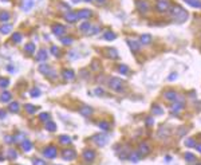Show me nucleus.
Returning <instances> with one entry per match:
<instances>
[{"label":"nucleus","instance_id":"obj_1","mask_svg":"<svg viewBox=\"0 0 201 165\" xmlns=\"http://www.w3.org/2000/svg\"><path fill=\"white\" fill-rule=\"evenodd\" d=\"M170 15L173 19H176L177 22L182 23L185 22L186 19H188V12H186L185 10H184L182 7H180V5H173V7H170Z\"/></svg>","mask_w":201,"mask_h":165},{"label":"nucleus","instance_id":"obj_2","mask_svg":"<svg viewBox=\"0 0 201 165\" xmlns=\"http://www.w3.org/2000/svg\"><path fill=\"white\" fill-rule=\"evenodd\" d=\"M123 83L125 82L118 77H111L110 79H109V86H110V89L114 91H118V93L123 90Z\"/></svg>","mask_w":201,"mask_h":165},{"label":"nucleus","instance_id":"obj_3","mask_svg":"<svg viewBox=\"0 0 201 165\" xmlns=\"http://www.w3.org/2000/svg\"><path fill=\"white\" fill-rule=\"evenodd\" d=\"M156 10L161 14L169 12V11H170V3H169L168 0H157L156 2Z\"/></svg>","mask_w":201,"mask_h":165},{"label":"nucleus","instance_id":"obj_4","mask_svg":"<svg viewBox=\"0 0 201 165\" xmlns=\"http://www.w3.org/2000/svg\"><path fill=\"white\" fill-rule=\"evenodd\" d=\"M51 30H52V34L55 36H58V38H62V36H64V34H66V27L63 24H60V23H55V24H52V27H51Z\"/></svg>","mask_w":201,"mask_h":165},{"label":"nucleus","instance_id":"obj_5","mask_svg":"<svg viewBox=\"0 0 201 165\" xmlns=\"http://www.w3.org/2000/svg\"><path fill=\"white\" fill-rule=\"evenodd\" d=\"M43 154H44V157L52 160V158H55L56 154H58V149H56V146H54V145H48L44 150H43Z\"/></svg>","mask_w":201,"mask_h":165},{"label":"nucleus","instance_id":"obj_6","mask_svg":"<svg viewBox=\"0 0 201 165\" xmlns=\"http://www.w3.org/2000/svg\"><path fill=\"white\" fill-rule=\"evenodd\" d=\"M76 15H78V19L85 22V20L90 19L93 16V11L88 10V8H80V10L76 11Z\"/></svg>","mask_w":201,"mask_h":165},{"label":"nucleus","instance_id":"obj_7","mask_svg":"<svg viewBox=\"0 0 201 165\" xmlns=\"http://www.w3.org/2000/svg\"><path fill=\"white\" fill-rule=\"evenodd\" d=\"M62 158L63 160H74V158H76V152L74 149H71V148H66V149H63L62 152Z\"/></svg>","mask_w":201,"mask_h":165},{"label":"nucleus","instance_id":"obj_8","mask_svg":"<svg viewBox=\"0 0 201 165\" xmlns=\"http://www.w3.org/2000/svg\"><path fill=\"white\" fill-rule=\"evenodd\" d=\"M95 157H97V154L93 149H86L85 152L82 153V158L86 163H93V161L95 160Z\"/></svg>","mask_w":201,"mask_h":165},{"label":"nucleus","instance_id":"obj_9","mask_svg":"<svg viewBox=\"0 0 201 165\" xmlns=\"http://www.w3.org/2000/svg\"><path fill=\"white\" fill-rule=\"evenodd\" d=\"M63 18H64V20L67 23H70V24H73V23H76L78 22V15H76V11L75 12H74V11H70L68 10L67 12L64 14V15H63Z\"/></svg>","mask_w":201,"mask_h":165},{"label":"nucleus","instance_id":"obj_10","mask_svg":"<svg viewBox=\"0 0 201 165\" xmlns=\"http://www.w3.org/2000/svg\"><path fill=\"white\" fill-rule=\"evenodd\" d=\"M107 140H109V137H107V134H95L93 137V141L97 144L98 146H103V145H106L107 144Z\"/></svg>","mask_w":201,"mask_h":165},{"label":"nucleus","instance_id":"obj_11","mask_svg":"<svg viewBox=\"0 0 201 165\" xmlns=\"http://www.w3.org/2000/svg\"><path fill=\"white\" fill-rule=\"evenodd\" d=\"M136 5L141 14H146L149 11V8H150V5H149V3L146 2V0H137Z\"/></svg>","mask_w":201,"mask_h":165},{"label":"nucleus","instance_id":"obj_12","mask_svg":"<svg viewBox=\"0 0 201 165\" xmlns=\"http://www.w3.org/2000/svg\"><path fill=\"white\" fill-rule=\"evenodd\" d=\"M34 5H35V0H22V3H20V8L24 12L31 11L34 8Z\"/></svg>","mask_w":201,"mask_h":165},{"label":"nucleus","instance_id":"obj_13","mask_svg":"<svg viewBox=\"0 0 201 165\" xmlns=\"http://www.w3.org/2000/svg\"><path fill=\"white\" fill-rule=\"evenodd\" d=\"M39 71H40L42 74H44V75H50L51 78L55 77V74H52V73H55V71L51 70V67L47 65V63H42V65L39 66Z\"/></svg>","mask_w":201,"mask_h":165},{"label":"nucleus","instance_id":"obj_14","mask_svg":"<svg viewBox=\"0 0 201 165\" xmlns=\"http://www.w3.org/2000/svg\"><path fill=\"white\" fill-rule=\"evenodd\" d=\"M47 57H48L47 51H46L44 48H40L38 53H36V62H40V63L46 62V60H47Z\"/></svg>","mask_w":201,"mask_h":165},{"label":"nucleus","instance_id":"obj_15","mask_svg":"<svg viewBox=\"0 0 201 165\" xmlns=\"http://www.w3.org/2000/svg\"><path fill=\"white\" fill-rule=\"evenodd\" d=\"M91 113H93V109H91L88 105H82L79 108V114L83 115V117H90Z\"/></svg>","mask_w":201,"mask_h":165},{"label":"nucleus","instance_id":"obj_16","mask_svg":"<svg viewBox=\"0 0 201 165\" xmlns=\"http://www.w3.org/2000/svg\"><path fill=\"white\" fill-rule=\"evenodd\" d=\"M126 42H128V46L129 47H130V50L133 51V53H138L140 51V48H141V44L138 42H137V40H131V39H128L126 40Z\"/></svg>","mask_w":201,"mask_h":165},{"label":"nucleus","instance_id":"obj_17","mask_svg":"<svg viewBox=\"0 0 201 165\" xmlns=\"http://www.w3.org/2000/svg\"><path fill=\"white\" fill-rule=\"evenodd\" d=\"M14 30V26L10 24V23H4V24L0 27V34H3V35H8V34H11Z\"/></svg>","mask_w":201,"mask_h":165},{"label":"nucleus","instance_id":"obj_18","mask_svg":"<svg viewBox=\"0 0 201 165\" xmlns=\"http://www.w3.org/2000/svg\"><path fill=\"white\" fill-rule=\"evenodd\" d=\"M138 152L141 153V156H148L150 153V146L146 142H141L138 146Z\"/></svg>","mask_w":201,"mask_h":165},{"label":"nucleus","instance_id":"obj_19","mask_svg":"<svg viewBox=\"0 0 201 165\" xmlns=\"http://www.w3.org/2000/svg\"><path fill=\"white\" fill-rule=\"evenodd\" d=\"M63 79L64 81H74L75 79V73H74L73 70H68V69H66V70H63Z\"/></svg>","mask_w":201,"mask_h":165},{"label":"nucleus","instance_id":"obj_20","mask_svg":"<svg viewBox=\"0 0 201 165\" xmlns=\"http://www.w3.org/2000/svg\"><path fill=\"white\" fill-rule=\"evenodd\" d=\"M36 51V46H35V43L34 42H28V43H26V46H24V53H27L28 55H32Z\"/></svg>","mask_w":201,"mask_h":165},{"label":"nucleus","instance_id":"obj_21","mask_svg":"<svg viewBox=\"0 0 201 165\" xmlns=\"http://www.w3.org/2000/svg\"><path fill=\"white\" fill-rule=\"evenodd\" d=\"M164 97H165V99L168 101H176L177 98H178V94H177L174 90H168L164 93Z\"/></svg>","mask_w":201,"mask_h":165},{"label":"nucleus","instance_id":"obj_22","mask_svg":"<svg viewBox=\"0 0 201 165\" xmlns=\"http://www.w3.org/2000/svg\"><path fill=\"white\" fill-rule=\"evenodd\" d=\"M11 16L12 15H11L10 11H7V10L0 11V23H7L11 19Z\"/></svg>","mask_w":201,"mask_h":165},{"label":"nucleus","instance_id":"obj_23","mask_svg":"<svg viewBox=\"0 0 201 165\" xmlns=\"http://www.w3.org/2000/svg\"><path fill=\"white\" fill-rule=\"evenodd\" d=\"M91 28H93V26H91V23L87 22V20H85V22H83L82 24L79 26V30L82 31V32H85V34H88V32H90Z\"/></svg>","mask_w":201,"mask_h":165},{"label":"nucleus","instance_id":"obj_24","mask_svg":"<svg viewBox=\"0 0 201 165\" xmlns=\"http://www.w3.org/2000/svg\"><path fill=\"white\" fill-rule=\"evenodd\" d=\"M184 109V103L182 102H176L173 103V105L170 106V113L172 114H177V113L180 112V110Z\"/></svg>","mask_w":201,"mask_h":165},{"label":"nucleus","instance_id":"obj_25","mask_svg":"<svg viewBox=\"0 0 201 165\" xmlns=\"http://www.w3.org/2000/svg\"><path fill=\"white\" fill-rule=\"evenodd\" d=\"M12 99V94L10 91H3L0 94V102H10Z\"/></svg>","mask_w":201,"mask_h":165},{"label":"nucleus","instance_id":"obj_26","mask_svg":"<svg viewBox=\"0 0 201 165\" xmlns=\"http://www.w3.org/2000/svg\"><path fill=\"white\" fill-rule=\"evenodd\" d=\"M188 5L193 8H197V10H201V0H184Z\"/></svg>","mask_w":201,"mask_h":165},{"label":"nucleus","instance_id":"obj_27","mask_svg":"<svg viewBox=\"0 0 201 165\" xmlns=\"http://www.w3.org/2000/svg\"><path fill=\"white\" fill-rule=\"evenodd\" d=\"M22 149L24 150V152H30V150L32 149V142H31L28 138L23 140V142H22Z\"/></svg>","mask_w":201,"mask_h":165},{"label":"nucleus","instance_id":"obj_28","mask_svg":"<svg viewBox=\"0 0 201 165\" xmlns=\"http://www.w3.org/2000/svg\"><path fill=\"white\" fill-rule=\"evenodd\" d=\"M24 110H26V113H28V114H35L36 110H38V108H36L35 105H32V103H26V105H24Z\"/></svg>","mask_w":201,"mask_h":165},{"label":"nucleus","instance_id":"obj_29","mask_svg":"<svg viewBox=\"0 0 201 165\" xmlns=\"http://www.w3.org/2000/svg\"><path fill=\"white\" fill-rule=\"evenodd\" d=\"M8 110H10L11 113H19V110H20V105H19V102H10V105H8Z\"/></svg>","mask_w":201,"mask_h":165},{"label":"nucleus","instance_id":"obj_30","mask_svg":"<svg viewBox=\"0 0 201 165\" xmlns=\"http://www.w3.org/2000/svg\"><path fill=\"white\" fill-rule=\"evenodd\" d=\"M11 40H12V43H20L23 40V35H22V32H19V31H16L15 34H12V36H11Z\"/></svg>","mask_w":201,"mask_h":165},{"label":"nucleus","instance_id":"obj_31","mask_svg":"<svg viewBox=\"0 0 201 165\" xmlns=\"http://www.w3.org/2000/svg\"><path fill=\"white\" fill-rule=\"evenodd\" d=\"M152 40H153V38H152L150 34H143V35H141V43H142V44H150Z\"/></svg>","mask_w":201,"mask_h":165},{"label":"nucleus","instance_id":"obj_32","mask_svg":"<svg viewBox=\"0 0 201 165\" xmlns=\"http://www.w3.org/2000/svg\"><path fill=\"white\" fill-rule=\"evenodd\" d=\"M106 54H107V57L111 58V59H117V58L119 57L118 51H117L116 48H107V50H106Z\"/></svg>","mask_w":201,"mask_h":165},{"label":"nucleus","instance_id":"obj_33","mask_svg":"<svg viewBox=\"0 0 201 165\" xmlns=\"http://www.w3.org/2000/svg\"><path fill=\"white\" fill-rule=\"evenodd\" d=\"M152 112H153L154 115H162L164 114V109L161 108L160 105H157V103H154V105L152 106Z\"/></svg>","mask_w":201,"mask_h":165},{"label":"nucleus","instance_id":"obj_34","mask_svg":"<svg viewBox=\"0 0 201 165\" xmlns=\"http://www.w3.org/2000/svg\"><path fill=\"white\" fill-rule=\"evenodd\" d=\"M46 130H47V132H55L56 130V124L55 122H52V121H47V122H46Z\"/></svg>","mask_w":201,"mask_h":165},{"label":"nucleus","instance_id":"obj_35","mask_svg":"<svg viewBox=\"0 0 201 165\" xmlns=\"http://www.w3.org/2000/svg\"><path fill=\"white\" fill-rule=\"evenodd\" d=\"M169 136H170V130H169L168 128H165V126H162L158 132V137L164 138V137H169Z\"/></svg>","mask_w":201,"mask_h":165},{"label":"nucleus","instance_id":"obj_36","mask_svg":"<svg viewBox=\"0 0 201 165\" xmlns=\"http://www.w3.org/2000/svg\"><path fill=\"white\" fill-rule=\"evenodd\" d=\"M73 42H74V39L71 36H62L60 38V43H62L63 46H70V44H73Z\"/></svg>","mask_w":201,"mask_h":165},{"label":"nucleus","instance_id":"obj_37","mask_svg":"<svg viewBox=\"0 0 201 165\" xmlns=\"http://www.w3.org/2000/svg\"><path fill=\"white\" fill-rule=\"evenodd\" d=\"M98 126H99L100 130H105V132H107V130L111 129V125L107 122V121H100V122L98 124Z\"/></svg>","mask_w":201,"mask_h":165},{"label":"nucleus","instance_id":"obj_38","mask_svg":"<svg viewBox=\"0 0 201 165\" xmlns=\"http://www.w3.org/2000/svg\"><path fill=\"white\" fill-rule=\"evenodd\" d=\"M117 38V35L113 32V31H106L105 34H103V39L105 40H114Z\"/></svg>","mask_w":201,"mask_h":165},{"label":"nucleus","instance_id":"obj_39","mask_svg":"<svg viewBox=\"0 0 201 165\" xmlns=\"http://www.w3.org/2000/svg\"><path fill=\"white\" fill-rule=\"evenodd\" d=\"M141 157H142V156H141L140 152H137V153H130V156H129V158H130L133 163H138Z\"/></svg>","mask_w":201,"mask_h":165},{"label":"nucleus","instance_id":"obj_40","mask_svg":"<svg viewBox=\"0 0 201 165\" xmlns=\"http://www.w3.org/2000/svg\"><path fill=\"white\" fill-rule=\"evenodd\" d=\"M118 70H119V73L123 74V75H128L129 73H130V69H129L126 65H119L118 66Z\"/></svg>","mask_w":201,"mask_h":165},{"label":"nucleus","instance_id":"obj_41","mask_svg":"<svg viewBox=\"0 0 201 165\" xmlns=\"http://www.w3.org/2000/svg\"><path fill=\"white\" fill-rule=\"evenodd\" d=\"M50 118H51L50 113H40V114H39V120L43 121V122H47V121H50Z\"/></svg>","mask_w":201,"mask_h":165},{"label":"nucleus","instance_id":"obj_42","mask_svg":"<svg viewBox=\"0 0 201 165\" xmlns=\"http://www.w3.org/2000/svg\"><path fill=\"white\" fill-rule=\"evenodd\" d=\"M8 85H10V79H8V78H4V77H0V87L5 89Z\"/></svg>","mask_w":201,"mask_h":165},{"label":"nucleus","instance_id":"obj_43","mask_svg":"<svg viewBox=\"0 0 201 165\" xmlns=\"http://www.w3.org/2000/svg\"><path fill=\"white\" fill-rule=\"evenodd\" d=\"M185 160L188 161V163H194L196 161V156L193 154V153H185Z\"/></svg>","mask_w":201,"mask_h":165},{"label":"nucleus","instance_id":"obj_44","mask_svg":"<svg viewBox=\"0 0 201 165\" xmlns=\"http://www.w3.org/2000/svg\"><path fill=\"white\" fill-rule=\"evenodd\" d=\"M59 142L60 144H70L71 142V138L68 137V136L63 134V136H60V137H59Z\"/></svg>","mask_w":201,"mask_h":165},{"label":"nucleus","instance_id":"obj_45","mask_svg":"<svg viewBox=\"0 0 201 165\" xmlns=\"http://www.w3.org/2000/svg\"><path fill=\"white\" fill-rule=\"evenodd\" d=\"M91 70L93 71H99L100 70V63L98 60H93V63H91Z\"/></svg>","mask_w":201,"mask_h":165},{"label":"nucleus","instance_id":"obj_46","mask_svg":"<svg viewBox=\"0 0 201 165\" xmlns=\"http://www.w3.org/2000/svg\"><path fill=\"white\" fill-rule=\"evenodd\" d=\"M30 95L32 98H36V97H39L40 95V90L38 87H34V89H31V91H30Z\"/></svg>","mask_w":201,"mask_h":165},{"label":"nucleus","instance_id":"obj_47","mask_svg":"<svg viewBox=\"0 0 201 165\" xmlns=\"http://www.w3.org/2000/svg\"><path fill=\"white\" fill-rule=\"evenodd\" d=\"M16 157H18V153H16L15 149H10V150H8V158H11V160H15Z\"/></svg>","mask_w":201,"mask_h":165},{"label":"nucleus","instance_id":"obj_48","mask_svg":"<svg viewBox=\"0 0 201 165\" xmlns=\"http://www.w3.org/2000/svg\"><path fill=\"white\" fill-rule=\"evenodd\" d=\"M50 51H51V54H52L54 55V57H58V55L60 54V50H59V48L58 47H56V46H51V48H50Z\"/></svg>","mask_w":201,"mask_h":165},{"label":"nucleus","instance_id":"obj_49","mask_svg":"<svg viewBox=\"0 0 201 165\" xmlns=\"http://www.w3.org/2000/svg\"><path fill=\"white\" fill-rule=\"evenodd\" d=\"M194 145H196V142H194L193 138H186V140H185V146H188V148H194Z\"/></svg>","mask_w":201,"mask_h":165},{"label":"nucleus","instance_id":"obj_50","mask_svg":"<svg viewBox=\"0 0 201 165\" xmlns=\"http://www.w3.org/2000/svg\"><path fill=\"white\" fill-rule=\"evenodd\" d=\"M32 164H34V165H47V164H46V161L42 160V158H35Z\"/></svg>","mask_w":201,"mask_h":165},{"label":"nucleus","instance_id":"obj_51","mask_svg":"<svg viewBox=\"0 0 201 165\" xmlns=\"http://www.w3.org/2000/svg\"><path fill=\"white\" fill-rule=\"evenodd\" d=\"M5 142L7 144H11V142H15V137H12V136H5Z\"/></svg>","mask_w":201,"mask_h":165},{"label":"nucleus","instance_id":"obj_52","mask_svg":"<svg viewBox=\"0 0 201 165\" xmlns=\"http://www.w3.org/2000/svg\"><path fill=\"white\" fill-rule=\"evenodd\" d=\"M153 124H154V120L152 117H148L146 118V125L149 126V128H150V126H153Z\"/></svg>","mask_w":201,"mask_h":165},{"label":"nucleus","instance_id":"obj_53","mask_svg":"<svg viewBox=\"0 0 201 165\" xmlns=\"http://www.w3.org/2000/svg\"><path fill=\"white\" fill-rule=\"evenodd\" d=\"M94 93H95L97 95H103V94H105V91H103V89H100V87H97L95 90H94Z\"/></svg>","mask_w":201,"mask_h":165},{"label":"nucleus","instance_id":"obj_54","mask_svg":"<svg viewBox=\"0 0 201 165\" xmlns=\"http://www.w3.org/2000/svg\"><path fill=\"white\" fill-rule=\"evenodd\" d=\"M177 77H178V75H177L176 73H172V74L168 77V79H169V81H174V79H177Z\"/></svg>","mask_w":201,"mask_h":165},{"label":"nucleus","instance_id":"obj_55","mask_svg":"<svg viewBox=\"0 0 201 165\" xmlns=\"http://www.w3.org/2000/svg\"><path fill=\"white\" fill-rule=\"evenodd\" d=\"M99 32V27H93V31H90V35H94V34H98Z\"/></svg>","mask_w":201,"mask_h":165},{"label":"nucleus","instance_id":"obj_56","mask_svg":"<svg viewBox=\"0 0 201 165\" xmlns=\"http://www.w3.org/2000/svg\"><path fill=\"white\" fill-rule=\"evenodd\" d=\"M194 149H197V152L201 153V144H196V145H194Z\"/></svg>","mask_w":201,"mask_h":165},{"label":"nucleus","instance_id":"obj_57","mask_svg":"<svg viewBox=\"0 0 201 165\" xmlns=\"http://www.w3.org/2000/svg\"><path fill=\"white\" fill-rule=\"evenodd\" d=\"M5 117V110L0 109V118H4Z\"/></svg>","mask_w":201,"mask_h":165},{"label":"nucleus","instance_id":"obj_58","mask_svg":"<svg viewBox=\"0 0 201 165\" xmlns=\"http://www.w3.org/2000/svg\"><path fill=\"white\" fill-rule=\"evenodd\" d=\"M7 70H8V71H14V67H12L11 65H8V66H7Z\"/></svg>","mask_w":201,"mask_h":165},{"label":"nucleus","instance_id":"obj_59","mask_svg":"<svg viewBox=\"0 0 201 165\" xmlns=\"http://www.w3.org/2000/svg\"><path fill=\"white\" fill-rule=\"evenodd\" d=\"M97 2H98V3H100V4H102V3H105L106 0H97Z\"/></svg>","mask_w":201,"mask_h":165},{"label":"nucleus","instance_id":"obj_60","mask_svg":"<svg viewBox=\"0 0 201 165\" xmlns=\"http://www.w3.org/2000/svg\"><path fill=\"white\" fill-rule=\"evenodd\" d=\"M83 2H86V3H91L93 0H83Z\"/></svg>","mask_w":201,"mask_h":165},{"label":"nucleus","instance_id":"obj_61","mask_svg":"<svg viewBox=\"0 0 201 165\" xmlns=\"http://www.w3.org/2000/svg\"><path fill=\"white\" fill-rule=\"evenodd\" d=\"M2 2H4V3H10V0H2Z\"/></svg>","mask_w":201,"mask_h":165},{"label":"nucleus","instance_id":"obj_62","mask_svg":"<svg viewBox=\"0 0 201 165\" xmlns=\"http://www.w3.org/2000/svg\"><path fill=\"white\" fill-rule=\"evenodd\" d=\"M73 2H74V3H79L80 0H73Z\"/></svg>","mask_w":201,"mask_h":165}]
</instances>
